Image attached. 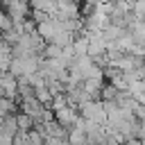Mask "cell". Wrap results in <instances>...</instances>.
I'll list each match as a JSON object with an SVG mask.
<instances>
[{"instance_id": "cell-1", "label": "cell", "mask_w": 145, "mask_h": 145, "mask_svg": "<svg viewBox=\"0 0 145 145\" xmlns=\"http://www.w3.org/2000/svg\"><path fill=\"white\" fill-rule=\"evenodd\" d=\"M79 116L86 122H95V125H104V127H106V120H109V113H106V106H104L102 100H88L86 104H82Z\"/></svg>"}, {"instance_id": "cell-2", "label": "cell", "mask_w": 145, "mask_h": 145, "mask_svg": "<svg viewBox=\"0 0 145 145\" xmlns=\"http://www.w3.org/2000/svg\"><path fill=\"white\" fill-rule=\"evenodd\" d=\"M2 11H7L14 18V23H25L32 18V5L25 0H9L2 5Z\"/></svg>"}, {"instance_id": "cell-3", "label": "cell", "mask_w": 145, "mask_h": 145, "mask_svg": "<svg viewBox=\"0 0 145 145\" xmlns=\"http://www.w3.org/2000/svg\"><path fill=\"white\" fill-rule=\"evenodd\" d=\"M79 118H82V116H79V106H70V104H68V106L54 111V120H57L63 129H68V131L79 122Z\"/></svg>"}, {"instance_id": "cell-4", "label": "cell", "mask_w": 145, "mask_h": 145, "mask_svg": "<svg viewBox=\"0 0 145 145\" xmlns=\"http://www.w3.org/2000/svg\"><path fill=\"white\" fill-rule=\"evenodd\" d=\"M59 20H77L82 18V5L77 2H66V0H57V14Z\"/></svg>"}, {"instance_id": "cell-5", "label": "cell", "mask_w": 145, "mask_h": 145, "mask_svg": "<svg viewBox=\"0 0 145 145\" xmlns=\"http://www.w3.org/2000/svg\"><path fill=\"white\" fill-rule=\"evenodd\" d=\"M0 91H2V97L18 100V102H20V95H18V79H16L11 72H2V75H0Z\"/></svg>"}, {"instance_id": "cell-6", "label": "cell", "mask_w": 145, "mask_h": 145, "mask_svg": "<svg viewBox=\"0 0 145 145\" xmlns=\"http://www.w3.org/2000/svg\"><path fill=\"white\" fill-rule=\"evenodd\" d=\"M45 109H48V106H43V104L36 100V95H34V97H25V100H20V111H23L25 116L34 118L36 122L41 120V116L45 113Z\"/></svg>"}, {"instance_id": "cell-7", "label": "cell", "mask_w": 145, "mask_h": 145, "mask_svg": "<svg viewBox=\"0 0 145 145\" xmlns=\"http://www.w3.org/2000/svg\"><path fill=\"white\" fill-rule=\"evenodd\" d=\"M36 100L43 104V106H52V102H54V95H52V91L48 88V86H43V88H36Z\"/></svg>"}, {"instance_id": "cell-8", "label": "cell", "mask_w": 145, "mask_h": 145, "mask_svg": "<svg viewBox=\"0 0 145 145\" xmlns=\"http://www.w3.org/2000/svg\"><path fill=\"white\" fill-rule=\"evenodd\" d=\"M61 54H63V48H59V45H52V43H45V48H43V59H61Z\"/></svg>"}, {"instance_id": "cell-9", "label": "cell", "mask_w": 145, "mask_h": 145, "mask_svg": "<svg viewBox=\"0 0 145 145\" xmlns=\"http://www.w3.org/2000/svg\"><path fill=\"white\" fill-rule=\"evenodd\" d=\"M118 95H120V91H118L116 86H111V84H106V86L102 88V102H116Z\"/></svg>"}, {"instance_id": "cell-10", "label": "cell", "mask_w": 145, "mask_h": 145, "mask_svg": "<svg viewBox=\"0 0 145 145\" xmlns=\"http://www.w3.org/2000/svg\"><path fill=\"white\" fill-rule=\"evenodd\" d=\"M14 18L7 14V11H0V29H2V34H7V32H11L14 29Z\"/></svg>"}, {"instance_id": "cell-11", "label": "cell", "mask_w": 145, "mask_h": 145, "mask_svg": "<svg viewBox=\"0 0 145 145\" xmlns=\"http://www.w3.org/2000/svg\"><path fill=\"white\" fill-rule=\"evenodd\" d=\"M125 145H145V140H138V138H131V140H127Z\"/></svg>"}]
</instances>
